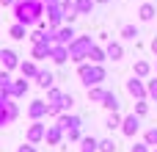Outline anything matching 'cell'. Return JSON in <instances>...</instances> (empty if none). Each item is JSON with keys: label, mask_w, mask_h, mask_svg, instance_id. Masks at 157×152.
<instances>
[{"label": "cell", "mask_w": 157, "mask_h": 152, "mask_svg": "<svg viewBox=\"0 0 157 152\" xmlns=\"http://www.w3.org/2000/svg\"><path fill=\"white\" fill-rule=\"evenodd\" d=\"M14 11V22H22V25H39V19H44V3L41 0H17L11 6Z\"/></svg>", "instance_id": "cell-1"}, {"label": "cell", "mask_w": 157, "mask_h": 152, "mask_svg": "<svg viewBox=\"0 0 157 152\" xmlns=\"http://www.w3.org/2000/svg\"><path fill=\"white\" fill-rule=\"evenodd\" d=\"M77 78H80V83H83L86 89L102 86V80H108V69H105V64L83 61V64H77Z\"/></svg>", "instance_id": "cell-2"}, {"label": "cell", "mask_w": 157, "mask_h": 152, "mask_svg": "<svg viewBox=\"0 0 157 152\" xmlns=\"http://www.w3.org/2000/svg\"><path fill=\"white\" fill-rule=\"evenodd\" d=\"M94 47V42H91V36H75V42L69 44V61L72 64H83V61H88V50Z\"/></svg>", "instance_id": "cell-3"}, {"label": "cell", "mask_w": 157, "mask_h": 152, "mask_svg": "<svg viewBox=\"0 0 157 152\" xmlns=\"http://www.w3.org/2000/svg\"><path fill=\"white\" fill-rule=\"evenodd\" d=\"M44 17H47V28H50V30H58V28L63 25V6H61V3L44 6Z\"/></svg>", "instance_id": "cell-4"}, {"label": "cell", "mask_w": 157, "mask_h": 152, "mask_svg": "<svg viewBox=\"0 0 157 152\" xmlns=\"http://www.w3.org/2000/svg\"><path fill=\"white\" fill-rule=\"evenodd\" d=\"M124 86H127V94H130L132 100H149V94H146V80H144V78H135V75H132Z\"/></svg>", "instance_id": "cell-5"}, {"label": "cell", "mask_w": 157, "mask_h": 152, "mask_svg": "<svg viewBox=\"0 0 157 152\" xmlns=\"http://www.w3.org/2000/svg\"><path fill=\"white\" fill-rule=\"evenodd\" d=\"M63 138H66V130L55 122V125H47V133H44V141L50 144V147H61L63 144Z\"/></svg>", "instance_id": "cell-6"}, {"label": "cell", "mask_w": 157, "mask_h": 152, "mask_svg": "<svg viewBox=\"0 0 157 152\" xmlns=\"http://www.w3.org/2000/svg\"><path fill=\"white\" fill-rule=\"evenodd\" d=\"M138 130H141V116L127 114V116L121 119V133H124L127 138H135V136H138Z\"/></svg>", "instance_id": "cell-7"}, {"label": "cell", "mask_w": 157, "mask_h": 152, "mask_svg": "<svg viewBox=\"0 0 157 152\" xmlns=\"http://www.w3.org/2000/svg\"><path fill=\"white\" fill-rule=\"evenodd\" d=\"M44 133H47V125L39 119V122H33V125L28 127V133H25V141H28V144H41V141H44Z\"/></svg>", "instance_id": "cell-8"}, {"label": "cell", "mask_w": 157, "mask_h": 152, "mask_svg": "<svg viewBox=\"0 0 157 152\" xmlns=\"http://www.w3.org/2000/svg\"><path fill=\"white\" fill-rule=\"evenodd\" d=\"M0 61H3V69H8V72L19 69V55H17V50H11V47H3V50H0Z\"/></svg>", "instance_id": "cell-9"}, {"label": "cell", "mask_w": 157, "mask_h": 152, "mask_svg": "<svg viewBox=\"0 0 157 152\" xmlns=\"http://www.w3.org/2000/svg\"><path fill=\"white\" fill-rule=\"evenodd\" d=\"M75 36H77V33H75V28L63 22V25L55 30V44H63V47H69V44L75 42Z\"/></svg>", "instance_id": "cell-10"}, {"label": "cell", "mask_w": 157, "mask_h": 152, "mask_svg": "<svg viewBox=\"0 0 157 152\" xmlns=\"http://www.w3.org/2000/svg\"><path fill=\"white\" fill-rule=\"evenodd\" d=\"M47 116V100H33L30 105H28V119L30 122H39V119H44Z\"/></svg>", "instance_id": "cell-11"}, {"label": "cell", "mask_w": 157, "mask_h": 152, "mask_svg": "<svg viewBox=\"0 0 157 152\" xmlns=\"http://www.w3.org/2000/svg\"><path fill=\"white\" fill-rule=\"evenodd\" d=\"M33 80H36V86H39V89H44V91L55 86V75H52L50 69H41V66H39V75H36Z\"/></svg>", "instance_id": "cell-12"}, {"label": "cell", "mask_w": 157, "mask_h": 152, "mask_svg": "<svg viewBox=\"0 0 157 152\" xmlns=\"http://www.w3.org/2000/svg\"><path fill=\"white\" fill-rule=\"evenodd\" d=\"M19 75H22V78H28V80H33V78L39 75V64H36L33 58H25V61H19Z\"/></svg>", "instance_id": "cell-13"}, {"label": "cell", "mask_w": 157, "mask_h": 152, "mask_svg": "<svg viewBox=\"0 0 157 152\" xmlns=\"http://www.w3.org/2000/svg\"><path fill=\"white\" fill-rule=\"evenodd\" d=\"M28 89H30L28 78H14V83H11V97H14V100H22V97L28 94Z\"/></svg>", "instance_id": "cell-14"}, {"label": "cell", "mask_w": 157, "mask_h": 152, "mask_svg": "<svg viewBox=\"0 0 157 152\" xmlns=\"http://www.w3.org/2000/svg\"><path fill=\"white\" fill-rule=\"evenodd\" d=\"M58 125H61L63 130H75V127H80V125H83V119H80L77 114H72V111H69V114H61V116H58Z\"/></svg>", "instance_id": "cell-15"}, {"label": "cell", "mask_w": 157, "mask_h": 152, "mask_svg": "<svg viewBox=\"0 0 157 152\" xmlns=\"http://www.w3.org/2000/svg\"><path fill=\"white\" fill-rule=\"evenodd\" d=\"M50 58H52L58 66H63V64L69 61V47H63V44H52V50H50Z\"/></svg>", "instance_id": "cell-16"}, {"label": "cell", "mask_w": 157, "mask_h": 152, "mask_svg": "<svg viewBox=\"0 0 157 152\" xmlns=\"http://www.w3.org/2000/svg\"><path fill=\"white\" fill-rule=\"evenodd\" d=\"M152 72H155V66H152L149 61H144V58H138L135 66H132V75H135V78H144V80L152 78Z\"/></svg>", "instance_id": "cell-17"}, {"label": "cell", "mask_w": 157, "mask_h": 152, "mask_svg": "<svg viewBox=\"0 0 157 152\" xmlns=\"http://www.w3.org/2000/svg\"><path fill=\"white\" fill-rule=\"evenodd\" d=\"M105 53H108L110 61H121V58H124V44H121V42H108V44H105Z\"/></svg>", "instance_id": "cell-18"}, {"label": "cell", "mask_w": 157, "mask_h": 152, "mask_svg": "<svg viewBox=\"0 0 157 152\" xmlns=\"http://www.w3.org/2000/svg\"><path fill=\"white\" fill-rule=\"evenodd\" d=\"M50 50H52V44L39 42V44L30 47V58H33V61H44V58H50Z\"/></svg>", "instance_id": "cell-19"}, {"label": "cell", "mask_w": 157, "mask_h": 152, "mask_svg": "<svg viewBox=\"0 0 157 152\" xmlns=\"http://www.w3.org/2000/svg\"><path fill=\"white\" fill-rule=\"evenodd\" d=\"M157 17V6L155 3H141V8H138V19L141 22H152Z\"/></svg>", "instance_id": "cell-20"}, {"label": "cell", "mask_w": 157, "mask_h": 152, "mask_svg": "<svg viewBox=\"0 0 157 152\" xmlns=\"http://www.w3.org/2000/svg\"><path fill=\"white\" fill-rule=\"evenodd\" d=\"M88 61H91V64H105V61H108L105 47H102V44H94V47L88 50Z\"/></svg>", "instance_id": "cell-21"}, {"label": "cell", "mask_w": 157, "mask_h": 152, "mask_svg": "<svg viewBox=\"0 0 157 152\" xmlns=\"http://www.w3.org/2000/svg\"><path fill=\"white\" fill-rule=\"evenodd\" d=\"M80 152H99V138H94V136H83Z\"/></svg>", "instance_id": "cell-22"}, {"label": "cell", "mask_w": 157, "mask_h": 152, "mask_svg": "<svg viewBox=\"0 0 157 152\" xmlns=\"http://www.w3.org/2000/svg\"><path fill=\"white\" fill-rule=\"evenodd\" d=\"M8 36H11V39H17V42H22V39L28 36V25H22V22H14V25L8 28Z\"/></svg>", "instance_id": "cell-23"}, {"label": "cell", "mask_w": 157, "mask_h": 152, "mask_svg": "<svg viewBox=\"0 0 157 152\" xmlns=\"http://www.w3.org/2000/svg\"><path fill=\"white\" fill-rule=\"evenodd\" d=\"M88 91V102H99L102 105V100H105V94H108V89H102V86H91V89H86Z\"/></svg>", "instance_id": "cell-24"}, {"label": "cell", "mask_w": 157, "mask_h": 152, "mask_svg": "<svg viewBox=\"0 0 157 152\" xmlns=\"http://www.w3.org/2000/svg\"><path fill=\"white\" fill-rule=\"evenodd\" d=\"M102 108H108V114H110V111H119V108H121V102H119L116 91H108V94H105V100H102Z\"/></svg>", "instance_id": "cell-25"}, {"label": "cell", "mask_w": 157, "mask_h": 152, "mask_svg": "<svg viewBox=\"0 0 157 152\" xmlns=\"http://www.w3.org/2000/svg\"><path fill=\"white\" fill-rule=\"evenodd\" d=\"M121 119H124V116H121L119 111H110L108 119H105V127H108V130H121Z\"/></svg>", "instance_id": "cell-26"}, {"label": "cell", "mask_w": 157, "mask_h": 152, "mask_svg": "<svg viewBox=\"0 0 157 152\" xmlns=\"http://www.w3.org/2000/svg\"><path fill=\"white\" fill-rule=\"evenodd\" d=\"M94 6H97L94 0H75V8H77V14H80V17L91 14V11H94Z\"/></svg>", "instance_id": "cell-27"}, {"label": "cell", "mask_w": 157, "mask_h": 152, "mask_svg": "<svg viewBox=\"0 0 157 152\" xmlns=\"http://www.w3.org/2000/svg\"><path fill=\"white\" fill-rule=\"evenodd\" d=\"M121 39L124 42H138V28L135 25H121Z\"/></svg>", "instance_id": "cell-28"}, {"label": "cell", "mask_w": 157, "mask_h": 152, "mask_svg": "<svg viewBox=\"0 0 157 152\" xmlns=\"http://www.w3.org/2000/svg\"><path fill=\"white\" fill-rule=\"evenodd\" d=\"M132 114L144 119V116L149 114V100H135V108H132Z\"/></svg>", "instance_id": "cell-29"}, {"label": "cell", "mask_w": 157, "mask_h": 152, "mask_svg": "<svg viewBox=\"0 0 157 152\" xmlns=\"http://www.w3.org/2000/svg\"><path fill=\"white\" fill-rule=\"evenodd\" d=\"M146 94H149V100H152V102H157V75L146 80Z\"/></svg>", "instance_id": "cell-30"}, {"label": "cell", "mask_w": 157, "mask_h": 152, "mask_svg": "<svg viewBox=\"0 0 157 152\" xmlns=\"http://www.w3.org/2000/svg\"><path fill=\"white\" fill-rule=\"evenodd\" d=\"M11 100V97H8ZM11 125V116H8V108H6V100H0V127Z\"/></svg>", "instance_id": "cell-31"}, {"label": "cell", "mask_w": 157, "mask_h": 152, "mask_svg": "<svg viewBox=\"0 0 157 152\" xmlns=\"http://www.w3.org/2000/svg\"><path fill=\"white\" fill-rule=\"evenodd\" d=\"M61 100H63V91L61 89H55V86L47 89V102H61Z\"/></svg>", "instance_id": "cell-32"}, {"label": "cell", "mask_w": 157, "mask_h": 152, "mask_svg": "<svg viewBox=\"0 0 157 152\" xmlns=\"http://www.w3.org/2000/svg\"><path fill=\"white\" fill-rule=\"evenodd\" d=\"M63 114V108H61V102H47V116H52V119H58Z\"/></svg>", "instance_id": "cell-33"}, {"label": "cell", "mask_w": 157, "mask_h": 152, "mask_svg": "<svg viewBox=\"0 0 157 152\" xmlns=\"http://www.w3.org/2000/svg\"><path fill=\"white\" fill-rule=\"evenodd\" d=\"M99 152H116V141L113 138H99Z\"/></svg>", "instance_id": "cell-34"}, {"label": "cell", "mask_w": 157, "mask_h": 152, "mask_svg": "<svg viewBox=\"0 0 157 152\" xmlns=\"http://www.w3.org/2000/svg\"><path fill=\"white\" fill-rule=\"evenodd\" d=\"M144 141H146L149 147H157V127H149V130L144 133Z\"/></svg>", "instance_id": "cell-35"}, {"label": "cell", "mask_w": 157, "mask_h": 152, "mask_svg": "<svg viewBox=\"0 0 157 152\" xmlns=\"http://www.w3.org/2000/svg\"><path fill=\"white\" fill-rule=\"evenodd\" d=\"M61 108H63V114H69V111L75 108V97H72V94H63V100H61Z\"/></svg>", "instance_id": "cell-36"}, {"label": "cell", "mask_w": 157, "mask_h": 152, "mask_svg": "<svg viewBox=\"0 0 157 152\" xmlns=\"http://www.w3.org/2000/svg\"><path fill=\"white\" fill-rule=\"evenodd\" d=\"M66 141H83V130H80V127L66 130Z\"/></svg>", "instance_id": "cell-37"}, {"label": "cell", "mask_w": 157, "mask_h": 152, "mask_svg": "<svg viewBox=\"0 0 157 152\" xmlns=\"http://www.w3.org/2000/svg\"><path fill=\"white\" fill-rule=\"evenodd\" d=\"M130 152H152V147H149L146 141H138V144H132V147H130Z\"/></svg>", "instance_id": "cell-38"}, {"label": "cell", "mask_w": 157, "mask_h": 152, "mask_svg": "<svg viewBox=\"0 0 157 152\" xmlns=\"http://www.w3.org/2000/svg\"><path fill=\"white\" fill-rule=\"evenodd\" d=\"M17 152H36V144H28V141H25L22 147H17Z\"/></svg>", "instance_id": "cell-39"}, {"label": "cell", "mask_w": 157, "mask_h": 152, "mask_svg": "<svg viewBox=\"0 0 157 152\" xmlns=\"http://www.w3.org/2000/svg\"><path fill=\"white\" fill-rule=\"evenodd\" d=\"M149 50H152V53H155V55H157V36H155V39H152V42H149Z\"/></svg>", "instance_id": "cell-40"}, {"label": "cell", "mask_w": 157, "mask_h": 152, "mask_svg": "<svg viewBox=\"0 0 157 152\" xmlns=\"http://www.w3.org/2000/svg\"><path fill=\"white\" fill-rule=\"evenodd\" d=\"M14 3H17V0H0V6H3V8H11Z\"/></svg>", "instance_id": "cell-41"}, {"label": "cell", "mask_w": 157, "mask_h": 152, "mask_svg": "<svg viewBox=\"0 0 157 152\" xmlns=\"http://www.w3.org/2000/svg\"><path fill=\"white\" fill-rule=\"evenodd\" d=\"M58 3H61L63 8H69V6H75V0H58Z\"/></svg>", "instance_id": "cell-42"}, {"label": "cell", "mask_w": 157, "mask_h": 152, "mask_svg": "<svg viewBox=\"0 0 157 152\" xmlns=\"http://www.w3.org/2000/svg\"><path fill=\"white\" fill-rule=\"evenodd\" d=\"M94 3H99V6H105V3H110V0H94Z\"/></svg>", "instance_id": "cell-43"}, {"label": "cell", "mask_w": 157, "mask_h": 152, "mask_svg": "<svg viewBox=\"0 0 157 152\" xmlns=\"http://www.w3.org/2000/svg\"><path fill=\"white\" fill-rule=\"evenodd\" d=\"M41 3H44V6H50V3H58V0H41Z\"/></svg>", "instance_id": "cell-44"}, {"label": "cell", "mask_w": 157, "mask_h": 152, "mask_svg": "<svg viewBox=\"0 0 157 152\" xmlns=\"http://www.w3.org/2000/svg\"><path fill=\"white\" fill-rule=\"evenodd\" d=\"M155 75H157V64H155Z\"/></svg>", "instance_id": "cell-45"}, {"label": "cell", "mask_w": 157, "mask_h": 152, "mask_svg": "<svg viewBox=\"0 0 157 152\" xmlns=\"http://www.w3.org/2000/svg\"><path fill=\"white\" fill-rule=\"evenodd\" d=\"M155 152H157V147H155Z\"/></svg>", "instance_id": "cell-46"}]
</instances>
